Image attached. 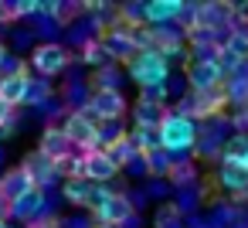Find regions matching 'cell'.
Segmentation results:
<instances>
[{
  "instance_id": "1",
  "label": "cell",
  "mask_w": 248,
  "mask_h": 228,
  "mask_svg": "<svg viewBox=\"0 0 248 228\" xmlns=\"http://www.w3.org/2000/svg\"><path fill=\"white\" fill-rule=\"evenodd\" d=\"M160 136H163V150L173 157V160H190L197 140H201V126L197 119L190 116H180V113H167L163 126H160Z\"/></svg>"
},
{
  "instance_id": "2",
  "label": "cell",
  "mask_w": 248,
  "mask_h": 228,
  "mask_svg": "<svg viewBox=\"0 0 248 228\" xmlns=\"http://www.w3.org/2000/svg\"><path fill=\"white\" fill-rule=\"evenodd\" d=\"M126 75L140 85V89H160L170 82V62L160 55V51H140L129 65H126Z\"/></svg>"
},
{
  "instance_id": "3",
  "label": "cell",
  "mask_w": 248,
  "mask_h": 228,
  "mask_svg": "<svg viewBox=\"0 0 248 228\" xmlns=\"http://www.w3.org/2000/svg\"><path fill=\"white\" fill-rule=\"evenodd\" d=\"M68 65H72V51L62 41H38V48L31 51V68L48 82L55 75H65Z\"/></svg>"
},
{
  "instance_id": "4",
  "label": "cell",
  "mask_w": 248,
  "mask_h": 228,
  "mask_svg": "<svg viewBox=\"0 0 248 228\" xmlns=\"http://www.w3.org/2000/svg\"><path fill=\"white\" fill-rule=\"evenodd\" d=\"M99 41H102L109 62H123V65H129V62L140 55V48H136V41H133V28H126V24H112Z\"/></svg>"
},
{
  "instance_id": "5",
  "label": "cell",
  "mask_w": 248,
  "mask_h": 228,
  "mask_svg": "<svg viewBox=\"0 0 248 228\" xmlns=\"http://www.w3.org/2000/svg\"><path fill=\"white\" fill-rule=\"evenodd\" d=\"M38 150H41V153H45L48 160H55L58 167H62L65 160H72V157L78 153V150H75V143L68 140V133H65V126H62V123H55V126H45Z\"/></svg>"
},
{
  "instance_id": "6",
  "label": "cell",
  "mask_w": 248,
  "mask_h": 228,
  "mask_svg": "<svg viewBox=\"0 0 248 228\" xmlns=\"http://www.w3.org/2000/svg\"><path fill=\"white\" fill-rule=\"evenodd\" d=\"M133 214H136V208H133L129 194H123V191H112L109 201H106L99 211H92L95 225H106V228H119V225H126Z\"/></svg>"
},
{
  "instance_id": "7",
  "label": "cell",
  "mask_w": 248,
  "mask_h": 228,
  "mask_svg": "<svg viewBox=\"0 0 248 228\" xmlns=\"http://www.w3.org/2000/svg\"><path fill=\"white\" fill-rule=\"evenodd\" d=\"M190 92H214L228 82V75L221 72V65H211V62H190L187 72H184Z\"/></svg>"
},
{
  "instance_id": "8",
  "label": "cell",
  "mask_w": 248,
  "mask_h": 228,
  "mask_svg": "<svg viewBox=\"0 0 248 228\" xmlns=\"http://www.w3.org/2000/svg\"><path fill=\"white\" fill-rule=\"evenodd\" d=\"M89 109L95 113L99 123H123L126 116V96L123 92H92L89 96Z\"/></svg>"
},
{
  "instance_id": "9",
  "label": "cell",
  "mask_w": 248,
  "mask_h": 228,
  "mask_svg": "<svg viewBox=\"0 0 248 228\" xmlns=\"http://www.w3.org/2000/svg\"><path fill=\"white\" fill-rule=\"evenodd\" d=\"M62 126H65L68 140L75 143V150H82V153L95 150V123H89L82 113H65Z\"/></svg>"
},
{
  "instance_id": "10",
  "label": "cell",
  "mask_w": 248,
  "mask_h": 228,
  "mask_svg": "<svg viewBox=\"0 0 248 228\" xmlns=\"http://www.w3.org/2000/svg\"><path fill=\"white\" fill-rule=\"evenodd\" d=\"M28 174H31V180H34V187H48V184H55L58 177H62V167L55 163V160H48L41 150H34L31 157H24V163H21Z\"/></svg>"
},
{
  "instance_id": "11",
  "label": "cell",
  "mask_w": 248,
  "mask_h": 228,
  "mask_svg": "<svg viewBox=\"0 0 248 228\" xmlns=\"http://www.w3.org/2000/svg\"><path fill=\"white\" fill-rule=\"evenodd\" d=\"M31 191H34V180H31V174L24 167H11L4 177H0V197H4L7 204H17Z\"/></svg>"
},
{
  "instance_id": "12",
  "label": "cell",
  "mask_w": 248,
  "mask_h": 228,
  "mask_svg": "<svg viewBox=\"0 0 248 228\" xmlns=\"http://www.w3.org/2000/svg\"><path fill=\"white\" fill-rule=\"evenodd\" d=\"M119 167L106 157V150H89L85 153V180L99 184V187H109V180H116Z\"/></svg>"
},
{
  "instance_id": "13",
  "label": "cell",
  "mask_w": 248,
  "mask_h": 228,
  "mask_svg": "<svg viewBox=\"0 0 248 228\" xmlns=\"http://www.w3.org/2000/svg\"><path fill=\"white\" fill-rule=\"evenodd\" d=\"M48 211V194L41 191V187H34L31 194H24L17 204H11V218H17V221H24V225H31L34 218H41Z\"/></svg>"
},
{
  "instance_id": "14",
  "label": "cell",
  "mask_w": 248,
  "mask_h": 228,
  "mask_svg": "<svg viewBox=\"0 0 248 228\" xmlns=\"http://www.w3.org/2000/svg\"><path fill=\"white\" fill-rule=\"evenodd\" d=\"M217 184L231 194H241L248 191V167L245 163H234V160H221L217 163Z\"/></svg>"
},
{
  "instance_id": "15",
  "label": "cell",
  "mask_w": 248,
  "mask_h": 228,
  "mask_svg": "<svg viewBox=\"0 0 248 228\" xmlns=\"http://www.w3.org/2000/svg\"><path fill=\"white\" fill-rule=\"evenodd\" d=\"M180 0H150L146 4V28H167V24H177V14H180Z\"/></svg>"
},
{
  "instance_id": "16",
  "label": "cell",
  "mask_w": 248,
  "mask_h": 228,
  "mask_svg": "<svg viewBox=\"0 0 248 228\" xmlns=\"http://www.w3.org/2000/svg\"><path fill=\"white\" fill-rule=\"evenodd\" d=\"M167 106H156V102H136L133 106V126L136 130H160L163 119H167Z\"/></svg>"
},
{
  "instance_id": "17",
  "label": "cell",
  "mask_w": 248,
  "mask_h": 228,
  "mask_svg": "<svg viewBox=\"0 0 248 228\" xmlns=\"http://www.w3.org/2000/svg\"><path fill=\"white\" fill-rule=\"evenodd\" d=\"M28 72H17V75H0V99H4L7 106H24V89H28Z\"/></svg>"
},
{
  "instance_id": "18",
  "label": "cell",
  "mask_w": 248,
  "mask_h": 228,
  "mask_svg": "<svg viewBox=\"0 0 248 228\" xmlns=\"http://www.w3.org/2000/svg\"><path fill=\"white\" fill-rule=\"evenodd\" d=\"M51 99H55L51 82H48V79H41V75H31V79H28V89H24V106L41 109V106H45V102H51Z\"/></svg>"
},
{
  "instance_id": "19",
  "label": "cell",
  "mask_w": 248,
  "mask_h": 228,
  "mask_svg": "<svg viewBox=\"0 0 248 228\" xmlns=\"http://www.w3.org/2000/svg\"><path fill=\"white\" fill-rule=\"evenodd\" d=\"M106 157H109V160H112V163H116L119 170H126V167H129V163H133V160L140 157V150H136V140H133V133H129V136H123V140H119L116 147H109V150H106Z\"/></svg>"
},
{
  "instance_id": "20",
  "label": "cell",
  "mask_w": 248,
  "mask_h": 228,
  "mask_svg": "<svg viewBox=\"0 0 248 228\" xmlns=\"http://www.w3.org/2000/svg\"><path fill=\"white\" fill-rule=\"evenodd\" d=\"M92 92H123V75L112 65H102L92 72Z\"/></svg>"
},
{
  "instance_id": "21",
  "label": "cell",
  "mask_w": 248,
  "mask_h": 228,
  "mask_svg": "<svg viewBox=\"0 0 248 228\" xmlns=\"http://www.w3.org/2000/svg\"><path fill=\"white\" fill-rule=\"evenodd\" d=\"M167 180H170V187H173V191H187V187H197V167H194L190 160H177Z\"/></svg>"
},
{
  "instance_id": "22",
  "label": "cell",
  "mask_w": 248,
  "mask_h": 228,
  "mask_svg": "<svg viewBox=\"0 0 248 228\" xmlns=\"http://www.w3.org/2000/svg\"><path fill=\"white\" fill-rule=\"evenodd\" d=\"M194 150H197V157L214 160V157H224V140H221L211 126H207V130L201 126V140H197V147H194Z\"/></svg>"
},
{
  "instance_id": "23",
  "label": "cell",
  "mask_w": 248,
  "mask_h": 228,
  "mask_svg": "<svg viewBox=\"0 0 248 228\" xmlns=\"http://www.w3.org/2000/svg\"><path fill=\"white\" fill-rule=\"evenodd\" d=\"M123 136H129L123 123H99V126H95V150H109V147H116Z\"/></svg>"
},
{
  "instance_id": "24",
  "label": "cell",
  "mask_w": 248,
  "mask_h": 228,
  "mask_svg": "<svg viewBox=\"0 0 248 228\" xmlns=\"http://www.w3.org/2000/svg\"><path fill=\"white\" fill-rule=\"evenodd\" d=\"M92 191H95V184H92V180H65V201H68V204L89 208Z\"/></svg>"
},
{
  "instance_id": "25",
  "label": "cell",
  "mask_w": 248,
  "mask_h": 228,
  "mask_svg": "<svg viewBox=\"0 0 248 228\" xmlns=\"http://www.w3.org/2000/svg\"><path fill=\"white\" fill-rule=\"evenodd\" d=\"M221 48H224V51H231L234 58L248 62V28H241V24L234 21V28H231V34H228V41H224Z\"/></svg>"
},
{
  "instance_id": "26",
  "label": "cell",
  "mask_w": 248,
  "mask_h": 228,
  "mask_svg": "<svg viewBox=\"0 0 248 228\" xmlns=\"http://www.w3.org/2000/svg\"><path fill=\"white\" fill-rule=\"evenodd\" d=\"M224 99H228V106H248V79H241V75H231L228 82H224Z\"/></svg>"
},
{
  "instance_id": "27",
  "label": "cell",
  "mask_w": 248,
  "mask_h": 228,
  "mask_svg": "<svg viewBox=\"0 0 248 228\" xmlns=\"http://www.w3.org/2000/svg\"><path fill=\"white\" fill-rule=\"evenodd\" d=\"M221 160H234V163H245L248 167V136L245 133H234L224 140V157Z\"/></svg>"
},
{
  "instance_id": "28",
  "label": "cell",
  "mask_w": 248,
  "mask_h": 228,
  "mask_svg": "<svg viewBox=\"0 0 248 228\" xmlns=\"http://www.w3.org/2000/svg\"><path fill=\"white\" fill-rule=\"evenodd\" d=\"M153 225H156V228H177V225H184V211H180L173 201H163V204L156 208V214H153Z\"/></svg>"
},
{
  "instance_id": "29",
  "label": "cell",
  "mask_w": 248,
  "mask_h": 228,
  "mask_svg": "<svg viewBox=\"0 0 248 228\" xmlns=\"http://www.w3.org/2000/svg\"><path fill=\"white\" fill-rule=\"evenodd\" d=\"M78 62H82V65H89V68H102V65H109V58H106V48H102V41H99V38H95V41H89V45L82 48Z\"/></svg>"
},
{
  "instance_id": "30",
  "label": "cell",
  "mask_w": 248,
  "mask_h": 228,
  "mask_svg": "<svg viewBox=\"0 0 248 228\" xmlns=\"http://www.w3.org/2000/svg\"><path fill=\"white\" fill-rule=\"evenodd\" d=\"M133 140H136V150H140V153L163 150V136H160V130H133Z\"/></svg>"
},
{
  "instance_id": "31",
  "label": "cell",
  "mask_w": 248,
  "mask_h": 228,
  "mask_svg": "<svg viewBox=\"0 0 248 228\" xmlns=\"http://www.w3.org/2000/svg\"><path fill=\"white\" fill-rule=\"evenodd\" d=\"M173 204H177L180 211H187V218H190V214L197 211V204H201V187H187V191H177Z\"/></svg>"
},
{
  "instance_id": "32",
  "label": "cell",
  "mask_w": 248,
  "mask_h": 228,
  "mask_svg": "<svg viewBox=\"0 0 248 228\" xmlns=\"http://www.w3.org/2000/svg\"><path fill=\"white\" fill-rule=\"evenodd\" d=\"M11 41H14V48H31V45L38 48V34H34V28H28V31H14Z\"/></svg>"
},
{
  "instance_id": "33",
  "label": "cell",
  "mask_w": 248,
  "mask_h": 228,
  "mask_svg": "<svg viewBox=\"0 0 248 228\" xmlns=\"http://www.w3.org/2000/svg\"><path fill=\"white\" fill-rule=\"evenodd\" d=\"M24 228H62V218H55V214H51V204H48V211H45L41 218H34L31 225H24Z\"/></svg>"
},
{
  "instance_id": "34",
  "label": "cell",
  "mask_w": 248,
  "mask_h": 228,
  "mask_svg": "<svg viewBox=\"0 0 248 228\" xmlns=\"http://www.w3.org/2000/svg\"><path fill=\"white\" fill-rule=\"evenodd\" d=\"M126 174H129V177H143V180H150V167H146V157L140 153V157H136V160H133V163L126 167Z\"/></svg>"
},
{
  "instance_id": "35",
  "label": "cell",
  "mask_w": 248,
  "mask_h": 228,
  "mask_svg": "<svg viewBox=\"0 0 248 228\" xmlns=\"http://www.w3.org/2000/svg\"><path fill=\"white\" fill-rule=\"evenodd\" d=\"M146 191H150L153 197H167L173 187H170V180H156V177H150V180H146Z\"/></svg>"
},
{
  "instance_id": "36",
  "label": "cell",
  "mask_w": 248,
  "mask_h": 228,
  "mask_svg": "<svg viewBox=\"0 0 248 228\" xmlns=\"http://www.w3.org/2000/svg\"><path fill=\"white\" fill-rule=\"evenodd\" d=\"M11 123H17V116H14V106H7L4 99H0V126H11Z\"/></svg>"
},
{
  "instance_id": "37",
  "label": "cell",
  "mask_w": 248,
  "mask_h": 228,
  "mask_svg": "<svg viewBox=\"0 0 248 228\" xmlns=\"http://www.w3.org/2000/svg\"><path fill=\"white\" fill-rule=\"evenodd\" d=\"M7 218H11V204L0 197V221H7Z\"/></svg>"
},
{
  "instance_id": "38",
  "label": "cell",
  "mask_w": 248,
  "mask_h": 228,
  "mask_svg": "<svg viewBox=\"0 0 248 228\" xmlns=\"http://www.w3.org/2000/svg\"><path fill=\"white\" fill-rule=\"evenodd\" d=\"M129 201H133V208H136V204H146V194L136 191V194H129Z\"/></svg>"
},
{
  "instance_id": "39",
  "label": "cell",
  "mask_w": 248,
  "mask_h": 228,
  "mask_svg": "<svg viewBox=\"0 0 248 228\" xmlns=\"http://www.w3.org/2000/svg\"><path fill=\"white\" fill-rule=\"evenodd\" d=\"M119 228H140V214H133V218H129L126 225H119Z\"/></svg>"
},
{
  "instance_id": "40",
  "label": "cell",
  "mask_w": 248,
  "mask_h": 228,
  "mask_svg": "<svg viewBox=\"0 0 248 228\" xmlns=\"http://www.w3.org/2000/svg\"><path fill=\"white\" fill-rule=\"evenodd\" d=\"M7 58H11V51H7V45H4V41H0V65H4Z\"/></svg>"
},
{
  "instance_id": "41",
  "label": "cell",
  "mask_w": 248,
  "mask_h": 228,
  "mask_svg": "<svg viewBox=\"0 0 248 228\" xmlns=\"http://www.w3.org/2000/svg\"><path fill=\"white\" fill-rule=\"evenodd\" d=\"M4 157H7V153H4V147H0V163H4Z\"/></svg>"
},
{
  "instance_id": "42",
  "label": "cell",
  "mask_w": 248,
  "mask_h": 228,
  "mask_svg": "<svg viewBox=\"0 0 248 228\" xmlns=\"http://www.w3.org/2000/svg\"><path fill=\"white\" fill-rule=\"evenodd\" d=\"M0 228H11V225H7V221H0Z\"/></svg>"
},
{
  "instance_id": "43",
  "label": "cell",
  "mask_w": 248,
  "mask_h": 228,
  "mask_svg": "<svg viewBox=\"0 0 248 228\" xmlns=\"http://www.w3.org/2000/svg\"><path fill=\"white\" fill-rule=\"evenodd\" d=\"M95 228H106V225H95Z\"/></svg>"
},
{
  "instance_id": "44",
  "label": "cell",
  "mask_w": 248,
  "mask_h": 228,
  "mask_svg": "<svg viewBox=\"0 0 248 228\" xmlns=\"http://www.w3.org/2000/svg\"><path fill=\"white\" fill-rule=\"evenodd\" d=\"M177 228H187V225H177Z\"/></svg>"
}]
</instances>
